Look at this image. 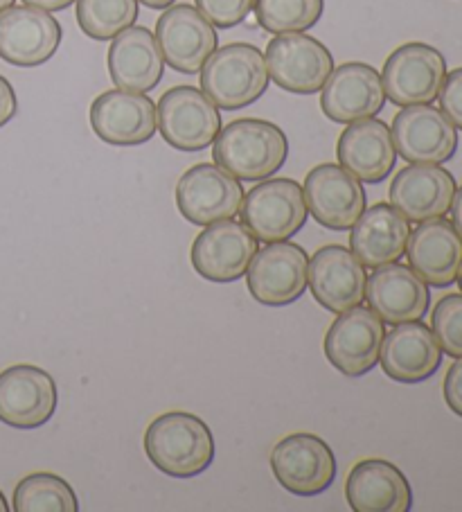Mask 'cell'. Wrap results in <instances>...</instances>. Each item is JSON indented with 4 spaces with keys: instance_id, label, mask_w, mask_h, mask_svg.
Listing matches in <instances>:
<instances>
[{
    "instance_id": "cell-1",
    "label": "cell",
    "mask_w": 462,
    "mask_h": 512,
    "mask_svg": "<svg viewBox=\"0 0 462 512\" xmlns=\"http://www.w3.org/2000/svg\"><path fill=\"white\" fill-rule=\"evenodd\" d=\"M145 454L172 479H192L215 461V436L194 413L167 411L147 427Z\"/></svg>"
},
{
    "instance_id": "cell-2",
    "label": "cell",
    "mask_w": 462,
    "mask_h": 512,
    "mask_svg": "<svg viewBox=\"0 0 462 512\" xmlns=\"http://www.w3.org/2000/svg\"><path fill=\"white\" fill-rule=\"evenodd\" d=\"M215 163L239 181H264L278 174L289 156L284 131L260 118H242L226 125L212 143Z\"/></svg>"
},
{
    "instance_id": "cell-3",
    "label": "cell",
    "mask_w": 462,
    "mask_h": 512,
    "mask_svg": "<svg viewBox=\"0 0 462 512\" xmlns=\"http://www.w3.org/2000/svg\"><path fill=\"white\" fill-rule=\"evenodd\" d=\"M264 52L251 43H228L201 68V91L219 109L239 111L255 104L269 88Z\"/></svg>"
},
{
    "instance_id": "cell-4",
    "label": "cell",
    "mask_w": 462,
    "mask_h": 512,
    "mask_svg": "<svg viewBox=\"0 0 462 512\" xmlns=\"http://www.w3.org/2000/svg\"><path fill=\"white\" fill-rule=\"evenodd\" d=\"M239 217L257 242L289 240L309 217L302 185L293 179H264L244 194Z\"/></svg>"
},
{
    "instance_id": "cell-5",
    "label": "cell",
    "mask_w": 462,
    "mask_h": 512,
    "mask_svg": "<svg viewBox=\"0 0 462 512\" xmlns=\"http://www.w3.org/2000/svg\"><path fill=\"white\" fill-rule=\"evenodd\" d=\"M158 131L179 152H201L221 131L219 107L194 86H174L158 100Z\"/></svg>"
},
{
    "instance_id": "cell-6",
    "label": "cell",
    "mask_w": 462,
    "mask_h": 512,
    "mask_svg": "<svg viewBox=\"0 0 462 512\" xmlns=\"http://www.w3.org/2000/svg\"><path fill=\"white\" fill-rule=\"evenodd\" d=\"M264 59L273 82L296 95L321 93L334 70L332 52L305 32L275 34Z\"/></svg>"
},
{
    "instance_id": "cell-7",
    "label": "cell",
    "mask_w": 462,
    "mask_h": 512,
    "mask_svg": "<svg viewBox=\"0 0 462 512\" xmlns=\"http://www.w3.org/2000/svg\"><path fill=\"white\" fill-rule=\"evenodd\" d=\"M246 282L251 296L266 307H287L309 287V258L302 246L271 242L257 249L248 264Z\"/></svg>"
},
{
    "instance_id": "cell-8",
    "label": "cell",
    "mask_w": 462,
    "mask_h": 512,
    "mask_svg": "<svg viewBox=\"0 0 462 512\" xmlns=\"http://www.w3.org/2000/svg\"><path fill=\"white\" fill-rule=\"evenodd\" d=\"M444 77H447V61L442 52L429 43H404L386 59L381 84H384L386 100L397 107H413V104H433L438 100Z\"/></svg>"
},
{
    "instance_id": "cell-9",
    "label": "cell",
    "mask_w": 462,
    "mask_h": 512,
    "mask_svg": "<svg viewBox=\"0 0 462 512\" xmlns=\"http://www.w3.org/2000/svg\"><path fill=\"white\" fill-rule=\"evenodd\" d=\"M275 481L296 497H318L336 481V456L316 434H291L271 452Z\"/></svg>"
},
{
    "instance_id": "cell-10",
    "label": "cell",
    "mask_w": 462,
    "mask_h": 512,
    "mask_svg": "<svg viewBox=\"0 0 462 512\" xmlns=\"http://www.w3.org/2000/svg\"><path fill=\"white\" fill-rule=\"evenodd\" d=\"M244 188L215 163H199L176 183V206L194 226H210L239 215Z\"/></svg>"
},
{
    "instance_id": "cell-11",
    "label": "cell",
    "mask_w": 462,
    "mask_h": 512,
    "mask_svg": "<svg viewBox=\"0 0 462 512\" xmlns=\"http://www.w3.org/2000/svg\"><path fill=\"white\" fill-rule=\"evenodd\" d=\"M384 321L370 307L341 312L325 334V357L339 373L363 377L379 364L384 346Z\"/></svg>"
},
{
    "instance_id": "cell-12",
    "label": "cell",
    "mask_w": 462,
    "mask_h": 512,
    "mask_svg": "<svg viewBox=\"0 0 462 512\" xmlns=\"http://www.w3.org/2000/svg\"><path fill=\"white\" fill-rule=\"evenodd\" d=\"M57 384L50 373L19 364L0 373V422L12 429H39L57 411Z\"/></svg>"
},
{
    "instance_id": "cell-13",
    "label": "cell",
    "mask_w": 462,
    "mask_h": 512,
    "mask_svg": "<svg viewBox=\"0 0 462 512\" xmlns=\"http://www.w3.org/2000/svg\"><path fill=\"white\" fill-rule=\"evenodd\" d=\"M307 210L327 231H350L366 210V190L361 181L336 163L316 165L307 174Z\"/></svg>"
},
{
    "instance_id": "cell-14",
    "label": "cell",
    "mask_w": 462,
    "mask_h": 512,
    "mask_svg": "<svg viewBox=\"0 0 462 512\" xmlns=\"http://www.w3.org/2000/svg\"><path fill=\"white\" fill-rule=\"evenodd\" d=\"M156 41L165 64L176 73L194 75L217 50V30L197 7L172 5L156 23Z\"/></svg>"
},
{
    "instance_id": "cell-15",
    "label": "cell",
    "mask_w": 462,
    "mask_h": 512,
    "mask_svg": "<svg viewBox=\"0 0 462 512\" xmlns=\"http://www.w3.org/2000/svg\"><path fill=\"white\" fill-rule=\"evenodd\" d=\"M393 143L406 163L442 165L456 156L458 129L431 104L402 107L393 120Z\"/></svg>"
},
{
    "instance_id": "cell-16",
    "label": "cell",
    "mask_w": 462,
    "mask_h": 512,
    "mask_svg": "<svg viewBox=\"0 0 462 512\" xmlns=\"http://www.w3.org/2000/svg\"><path fill=\"white\" fill-rule=\"evenodd\" d=\"M91 127L106 145H145L158 131L156 104L145 93L124 88L104 91L91 104Z\"/></svg>"
},
{
    "instance_id": "cell-17",
    "label": "cell",
    "mask_w": 462,
    "mask_h": 512,
    "mask_svg": "<svg viewBox=\"0 0 462 512\" xmlns=\"http://www.w3.org/2000/svg\"><path fill=\"white\" fill-rule=\"evenodd\" d=\"M61 25L52 12L32 5L0 12V57L19 68H37L55 57Z\"/></svg>"
},
{
    "instance_id": "cell-18",
    "label": "cell",
    "mask_w": 462,
    "mask_h": 512,
    "mask_svg": "<svg viewBox=\"0 0 462 512\" xmlns=\"http://www.w3.org/2000/svg\"><path fill=\"white\" fill-rule=\"evenodd\" d=\"M257 249V240L244 224L224 219L199 233L192 244L190 260L201 278L226 285L246 276Z\"/></svg>"
},
{
    "instance_id": "cell-19",
    "label": "cell",
    "mask_w": 462,
    "mask_h": 512,
    "mask_svg": "<svg viewBox=\"0 0 462 512\" xmlns=\"http://www.w3.org/2000/svg\"><path fill=\"white\" fill-rule=\"evenodd\" d=\"M386 104L381 75L361 61H348L332 70L321 88V109L336 125L375 118Z\"/></svg>"
},
{
    "instance_id": "cell-20",
    "label": "cell",
    "mask_w": 462,
    "mask_h": 512,
    "mask_svg": "<svg viewBox=\"0 0 462 512\" xmlns=\"http://www.w3.org/2000/svg\"><path fill=\"white\" fill-rule=\"evenodd\" d=\"M366 267L341 244L323 246L309 260V289L327 312L341 314L366 298Z\"/></svg>"
},
{
    "instance_id": "cell-21",
    "label": "cell",
    "mask_w": 462,
    "mask_h": 512,
    "mask_svg": "<svg viewBox=\"0 0 462 512\" xmlns=\"http://www.w3.org/2000/svg\"><path fill=\"white\" fill-rule=\"evenodd\" d=\"M456 190V179L444 167L411 163L397 172L388 194L390 206L408 222L422 224L447 215Z\"/></svg>"
},
{
    "instance_id": "cell-22",
    "label": "cell",
    "mask_w": 462,
    "mask_h": 512,
    "mask_svg": "<svg viewBox=\"0 0 462 512\" xmlns=\"http://www.w3.org/2000/svg\"><path fill=\"white\" fill-rule=\"evenodd\" d=\"M370 310L390 325L422 321L429 312V285L411 267L399 262L384 264L372 271L366 282Z\"/></svg>"
},
{
    "instance_id": "cell-23",
    "label": "cell",
    "mask_w": 462,
    "mask_h": 512,
    "mask_svg": "<svg viewBox=\"0 0 462 512\" xmlns=\"http://www.w3.org/2000/svg\"><path fill=\"white\" fill-rule=\"evenodd\" d=\"M379 361L384 373L395 382L420 384L438 373L442 348L426 323H399L384 337Z\"/></svg>"
},
{
    "instance_id": "cell-24",
    "label": "cell",
    "mask_w": 462,
    "mask_h": 512,
    "mask_svg": "<svg viewBox=\"0 0 462 512\" xmlns=\"http://www.w3.org/2000/svg\"><path fill=\"white\" fill-rule=\"evenodd\" d=\"M339 165L361 183H381L395 170L397 149L386 122L366 118L350 122L336 145Z\"/></svg>"
},
{
    "instance_id": "cell-25",
    "label": "cell",
    "mask_w": 462,
    "mask_h": 512,
    "mask_svg": "<svg viewBox=\"0 0 462 512\" xmlns=\"http://www.w3.org/2000/svg\"><path fill=\"white\" fill-rule=\"evenodd\" d=\"M408 267L426 285L449 287L462 269V237L444 217L429 219L415 228L406 244Z\"/></svg>"
},
{
    "instance_id": "cell-26",
    "label": "cell",
    "mask_w": 462,
    "mask_h": 512,
    "mask_svg": "<svg viewBox=\"0 0 462 512\" xmlns=\"http://www.w3.org/2000/svg\"><path fill=\"white\" fill-rule=\"evenodd\" d=\"M345 499L354 512H408L413 508L411 483L397 465L379 458L352 467L345 481Z\"/></svg>"
},
{
    "instance_id": "cell-27",
    "label": "cell",
    "mask_w": 462,
    "mask_h": 512,
    "mask_svg": "<svg viewBox=\"0 0 462 512\" xmlns=\"http://www.w3.org/2000/svg\"><path fill=\"white\" fill-rule=\"evenodd\" d=\"M163 73V52L147 28L131 25L113 39L109 48V75L115 86L133 93H149L161 84Z\"/></svg>"
},
{
    "instance_id": "cell-28",
    "label": "cell",
    "mask_w": 462,
    "mask_h": 512,
    "mask_svg": "<svg viewBox=\"0 0 462 512\" xmlns=\"http://www.w3.org/2000/svg\"><path fill=\"white\" fill-rule=\"evenodd\" d=\"M411 224L390 203H375L363 210L350 233V249L363 267L377 269L406 255Z\"/></svg>"
},
{
    "instance_id": "cell-29",
    "label": "cell",
    "mask_w": 462,
    "mask_h": 512,
    "mask_svg": "<svg viewBox=\"0 0 462 512\" xmlns=\"http://www.w3.org/2000/svg\"><path fill=\"white\" fill-rule=\"evenodd\" d=\"M16 512H77V494L57 474L37 472L25 476L14 490Z\"/></svg>"
},
{
    "instance_id": "cell-30",
    "label": "cell",
    "mask_w": 462,
    "mask_h": 512,
    "mask_svg": "<svg viewBox=\"0 0 462 512\" xmlns=\"http://www.w3.org/2000/svg\"><path fill=\"white\" fill-rule=\"evenodd\" d=\"M138 19V0H77V23L86 37L111 41Z\"/></svg>"
},
{
    "instance_id": "cell-31",
    "label": "cell",
    "mask_w": 462,
    "mask_h": 512,
    "mask_svg": "<svg viewBox=\"0 0 462 512\" xmlns=\"http://www.w3.org/2000/svg\"><path fill=\"white\" fill-rule=\"evenodd\" d=\"M255 19L271 34L307 32L321 21L325 0H255Z\"/></svg>"
},
{
    "instance_id": "cell-32",
    "label": "cell",
    "mask_w": 462,
    "mask_h": 512,
    "mask_svg": "<svg viewBox=\"0 0 462 512\" xmlns=\"http://www.w3.org/2000/svg\"><path fill=\"white\" fill-rule=\"evenodd\" d=\"M431 330L438 339L442 352L449 357H462V294L444 296L435 305L431 316Z\"/></svg>"
},
{
    "instance_id": "cell-33",
    "label": "cell",
    "mask_w": 462,
    "mask_h": 512,
    "mask_svg": "<svg viewBox=\"0 0 462 512\" xmlns=\"http://www.w3.org/2000/svg\"><path fill=\"white\" fill-rule=\"evenodd\" d=\"M194 7L219 30H230L244 23L253 12L255 0H194Z\"/></svg>"
},
{
    "instance_id": "cell-34",
    "label": "cell",
    "mask_w": 462,
    "mask_h": 512,
    "mask_svg": "<svg viewBox=\"0 0 462 512\" xmlns=\"http://www.w3.org/2000/svg\"><path fill=\"white\" fill-rule=\"evenodd\" d=\"M440 111L451 120V125L462 129V68L444 77L440 88Z\"/></svg>"
},
{
    "instance_id": "cell-35",
    "label": "cell",
    "mask_w": 462,
    "mask_h": 512,
    "mask_svg": "<svg viewBox=\"0 0 462 512\" xmlns=\"http://www.w3.org/2000/svg\"><path fill=\"white\" fill-rule=\"evenodd\" d=\"M444 400L449 409L462 418V357L453 361L444 377Z\"/></svg>"
},
{
    "instance_id": "cell-36",
    "label": "cell",
    "mask_w": 462,
    "mask_h": 512,
    "mask_svg": "<svg viewBox=\"0 0 462 512\" xmlns=\"http://www.w3.org/2000/svg\"><path fill=\"white\" fill-rule=\"evenodd\" d=\"M16 111H19V100H16L14 88L0 75V127H5L16 116Z\"/></svg>"
},
{
    "instance_id": "cell-37",
    "label": "cell",
    "mask_w": 462,
    "mask_h": 512,
    "mask_svg": "<svg viewBox=\"0 0 462 512\" xmlns=\"http://www.w3.org/2000/svg\"><path fill=\"white\" fill-rule=\"evenodd\" d=\"M23 3L39 7V10H46V12H64L70 5L77 3V0H23Z\"/></svg>"
},
{
    "instance_id": "cell-38",
    "label": "cell",
    "mask_w": 462,
    "mask_h": 512,
    "mask_svg": "<svg viewBox=\"0 0 462 512\" xmlns=\"http://www.w3.org/2000/svg\"><path fill=\"white\" fill-rule=\"evenodd\" d=\"M451 224L462 237V185L456 190V194H453L451 201Z\"/></svg>"
},
{
    "instance_id": "cell-39",
    "label": "cell",
    "mask_w": 462,
    "mask_h": 512,
    "mask_svg": "<svg viewBox=\"0 0 462 512\" xmlns=\"http://www.w3.org/2000/svg\"><path fill=\"white\" fill-rule=\"evenodd\" d=\"M138 3L149 7V10H167V7H172L176 0H138Z\"/></svg>"
},
{
    "instance_id": "cell-40",
    "label": "cell",
    "mask_w": 462,
    "mask_h": 512,
    "mask_svg": "<svg viewBox=\"0 0 462 512\" xmlns=\"http://www.w3.org/2000/svg\"><path fill=\"white\" fill-rule=\"evenodd\" d=\"M0 512H10V503H7L3 492H0Z\"/></svg>"
},
{
    "instance_id": "cell-41",
    "label": "cell",
    "mask_w": 462,
    "mask_h": 512,
    "mask_svg": "<svg viewBox=\"0 0 462 512\" xmlns=\"http://www.w3.org/2000/svg\"><path fill=\"white\" fill-rule=\"evenodd\" d=\"M14 0H0V12H5L7 7H12Z\"/></svg>"
},
{
    "instance_id": "cell-42",
    "label": "cell",
    "mask_w": 462,
    "mask_h": 512,
    "mask_svg": "<svg viewBox=\"0 0 462 512\" xmlns=\"http://www.w3.org/2000/svg\"><path fill=\"white\" fill-rule=\"evenodd\" d=\"M458 282H460V289H462V269H460V276H458Z\"/></svg>"
}]
</instances>
